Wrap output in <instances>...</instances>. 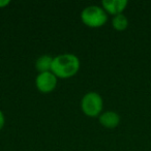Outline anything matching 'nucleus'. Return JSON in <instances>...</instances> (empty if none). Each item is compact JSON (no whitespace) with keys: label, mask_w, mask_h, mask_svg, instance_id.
Listing matches in <instances>:
<instances>
[{"label":"nucleus","mask_w":151,"mask_h":151,"mask_svg":"<svg viewBox=\"0 0 151 151\" xmlns=\"http://www.w3.org/2000/svg\"><path fill=\"white\" fill-rule=\"evenodd\" d=\"M99 122L103 126L108 128H114L119 124L120 116L116 112L108 111L99 116Z\"/></svg>","instance_id":"nucleus-6"},{"label":"nucleus","mask_w":151,"mask_h":151,"mask_svg":"<svg viewBox=\"0 0 151 151\" xmlns=\"http://www.w3.org/2000/svg\"><path fill=\"white\" fill-rule=\"evenodd\" d=\"M79 67L80 61L78 57L73 54H63L53 58L51 70L58 78L66 79L76 75Z\"/></svg>","instance_id":"nucleus-1"},{"label":"nucleus","mask_w":151,"mask_h":151,"mask_svg":"<svg viewBox=\"0 0 151 151\" xmlns=\"http://www.w3.org/2000/svg\"><path fill=\"white\" fill-rule=\"evenodd\" d=\"M113 27L115 28L116 30H124L128 25V20L123 14H119V15H116L115 17L113 18Z\"/></svg>","instance_id":"nucleus-8"},{"label":"nucleus","mask_w":151,"mask_h":151,"mask_svg":"<svg viewBox=\"0 0 151 151\" xmlns=\"http://www.w3.org/2000/svg\"><path fill=\"white\" fill-rule=\"evenodd\" d=\"M82 110L87 116L96 117L103 109V99L101 96L96 92H89L83 97Z\"/></svg>","instance_id":"nucleus-3"},{"label":"nucleus","mask_w":151,"mask_h":151,"mask_svg":"<svg viewBox=\"0 0 151 151\" xmlns=\"http://www.w3.org/2000/svg\"><path fill=\"white\" fill-rule=\"evenodd\" d=\"M9 3V0H5V1H0V7H3L5 6V5H7Z\"/></svg>","instance_id":"nucleus-10"},{"label":"nucleus","mask_w":151,"mask_h":151,"mask_svg":"<svg viewBox=\"0 0 151 151\" xmlns=\"http://www.w3.org/2000/svg\"><path fill=\"white\" fill-rule=\"evenodd\" d=\"M127 3V0H104L103 6L108 13L116 16L122 14Z\"/></svg>","instance_id":"nucleus-5"},{"label":"nucleus","mask_w":151,"mask_h":151,"mask_svg":"<svg viewBox=\"0 0 151 151\" xmlns=\"http://www.w3.org/2000/svg\"><path fill=\"white\" fill-rule=\"evenodd\" d=\"M82 21L89 27H101L107 22L108 17L105 9L99 6H88L82 12Z\"/></svg>","instance_id":"nucleus-2"},{"label":"nucleus","mask_w":151,"mask_h":151,"mask_svg":"<svg viewBox=\"0 0 151 151\" xmlns=\"http://www.w3.org/2000/svg\"><path fill=\"white\" fill-rule=\"evenodd\" d=\"M3 124H4V116L2 112L0 111V129L3 127Z\"/></svg>","instance_id":"nucleus-9"},{"label":"nucleus","mask_w":151,"mask_h":151,"mask_svg":"<svg viewBox=\"0 0 151 151\" xmlns=\"http://www.w3.org/2000/svg\"><path fill=\"white\" fill-rule=\"evenodd\" d=\"M52 63H53V58L48 55L42 56L37 59L36 61V68L40 71V73H47L50 71L52 68Z\"/></svg>","instance_id":"nucleus-7"},{"label":"nucleus","mask_w":151,"mask_h":151,"mask_svg":"<svg viewBox=\"0 0 151 151\" xmlns=\"http://www.w3.org/2000/svg\"><path fill=\"white\" fill-rule=\"evenodd\" d=\"M57 78L52 71L40 73L36 78V87L40 92L49 93L56 87Z\"/></svg>","instance_id":"nucleus-4"}]
</instances>
